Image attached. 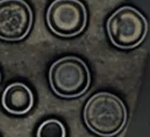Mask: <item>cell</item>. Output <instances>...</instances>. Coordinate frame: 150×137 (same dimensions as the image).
<instances>
[{"mask_svg": "<svg viewBox=\"0 0 150 137\" xmlns=\"http://www.w3.org/2000/svg\"><path fill=\"white\" fill-rule=\"evenodd\" d=\"M83 117L91 132L100 137H114L126 126L128 113L124 102L109 92H98L86 102Z\"/></svg>", "mask_w": 150, "mask_h": 137, "instance_id": "1", "label": "cell"}, {"mask_svg": "<svg viewBox=\"0 0 150 137\" xmlns=\"http://www.w3.org/2000/svg\"><path fill=\"white\" fill-rule=\"evenodd\" d=\"M86 21V8L80 0H54L47 11L49 29L63 38L79 35L85 29Z\"/></svg>", "mask_w": 150, "mask_h": 137, "instance_id": "4", "label": "cell"}, {"mask_svg": "<svg viewBox=\"0 0 150 137\" xmlns=\"http://www.w3.org/2000/svg\"><path fill=\"white\" fill-rule=\"evenodd\" d=\"M106 29L108 38L115 47L129 50L144 42L148 33V22L140 11L125 6L108 18Z\"/></svg>", "mask_w": 150, "mask_h": 137, "instance_id": "3", "label": "cell"}, {"mask_svg": "<svg viewBox=\"0 0 150 137\" xmlns=\"http://www.w3.org/2000/svg\"><path fill=\"white\" fill-rule=\"evenodd\" d=\"M37 137H66L65 126L55 118L44 121L37 131Z\"/></svg>", "mask_w": 150, "mask_h": 137, "instance_id": "7", "label": "cell"}, {"mask_svg": "<svg viewBox=\"0 0 150 137\" xmlns=\"http://www.w3.org/2000/svg\"><path fill=\"white\" fill-rule=\"evenodd\" d=\"M0 83H1V72H0Z\"/></svg>", "mask_w": 150, "mask_h": 137, "instance_id": "8", "label": "cell"}, {"mask_svg": "<svg viewBox=\"0 0 150 137\" xmlns=\"http://www.w3.org/2000/svg\"><path fill=\"white\" fill-rule=\"evenodd\" d=\"M34 97L31 89L21 82L8 85L2 92L1 104L6 112L12 115H24L31 111Z\"/></svg>", "mask_w": 150, "mask_h": 137, "instance_id": "6", "label": "cell"}, {"mask_svg": "<svg viewBox=\"0 0 150 137\" xmlns=\"http://www.w3.org/2000/svg\"><path fill=\"white\" fill-rule=\"evenodd\" d=\"M33 23L32 9L24 0H0V39L20 41L29 34Z\"/></svg>", "mask_w": 150, "mask_h": 137, "instance_id": "5", "label": "cell"}, {"mask_svg": "<svg viewBox=\"0 0 150 137\" xmlns=\"http://www.w3.org/2000/svg\"><path fill=\"white\" fill-rule=\"evenodd\" d=\"M52 91L63 99H76L86 93L91 85V73L86 63L77 57L59 59L49 70Z\"/></svg>", "mask_w": 150, "mask_h": 137, "instance_id": "2", "label": "cell"}]
</instances>
